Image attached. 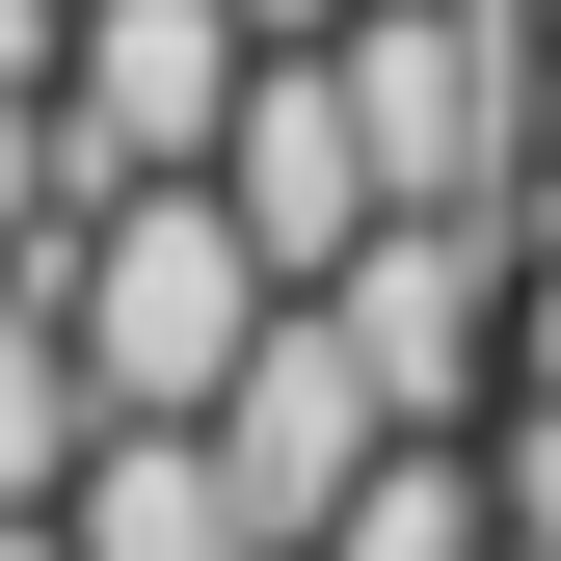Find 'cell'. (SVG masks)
Listing matches in <instances>:
<instances>
[{"instance_id": "cell-1", "label": "cell", "mask_w": 561, "mask_h": 561, "mask_svg": "<svg viewBox=\"0 0 561 561\" xmlns=\"http://www.w3.org/2000/svg\"><path fill=\"white\" fill-rule=\"evenodd\" d=\"M54 321H81V375H107V428H134V401H241V347L295 321V267H267V215H241L215 161H161V187H81Z\"/></svg>"}, {"instance_id": "cell-2", "label": "cell", "mask_w": 561, "mask_h": 561, "mask_svg": "<svg viewBox=\"0 0 561 561\" xmlns=\"http://www.w3.org/2000/svg\"><path fill=\"white\" fill-rule=\"evenodd\" d=\"M321 295H347V347L401 375V428H508V295H535L508 215H375Z\"/></svg>"}, {"instance_id": "cell-3", "label": "cell", "mask_w": 561, "mask_h": 561, "mask_svg": "<svg viewBox=\"0 0 561 561\" xmlns=\"http://www.w3.org/2000/svg\"><path fill=\"white\" fill-rule=\"evenodd\" d=\"M267 81V0H81V54H54V134H81V187H161L215 161Z\"/></svg>"}, {"instance_id": "cell-4", "label": "cell", "mask_w": 561, "mask_h": 561, "mask_svg": "<svg viewBox=\"0 0 561 561\" xmlns=\"http://www.w3.org/2000/svg\"><path fill=\"white\" fill-rule=\"evenodd\" d=\"M215 455H241V508L295 535V561H321L347 508H375V455H401V375L347 347V295H295V321L241 347V401H215Z\"/></svg>"}, {"instance_id": "cell-5", "label": "cell", "mask_w": 561, "mask_h": 561, "mask_svg": "<svg viewBox=\"0 0 561 561\" xmlns=\"http://www.w3.org/2000/svg\"><path fill=\"white\" fill-rule=\"evenodd\" d=\"M215 187L267 215V267H295V295H321V267L375 241V215H401V161H375V81H347V27H295V54L241 81V134H215Z\"/></svg>"}, {"instance_id": "cell-6", "label": "cell", "mask_w": 561, "mask_h": 561, "mask_svg": "<svg viewBox=\"0 0 561 561\" xmlns=\"http://www.w3.org/2000/svg\"><path fill=\"white\" fill-rule=\"evenodd\" d=\"M54 535H81V561H295V535L241 508V455H215V401H134V428H107L81 481H54Z\"/></svg>"}, {"instance_id": "cell-7", "label": "cell", "mask_w": 561, "mask_h": 561, "mask_svg": "<svg viewBox=\"0 0 561 561\" xmlns=\"http://www.w3.org/2000/svg\"><path fill=\"white\" fill-rule=\"evenodd\" d=\"M81 455H107V375H81V321H54V267H0V508H54Z\"/></svg>"}, {"instance_id": "cell-8", "label": "cell", "mask_w": 561, "mask_h": 561, "mask_svg": "<svg viewBox=\"0 0 561 561\" xmlns=\"http://www.w3.org/2000/svg\"><path fill=\"white\" fill-rule=\"evenodd\" d=\"M321 561H535V535H508V455H481V428H401L375 508H347Z\"/></svg>"}, {"instance_id": "cell-9", "label": "cell", "mask_w": 561, "mask_h": 561, "mask_svg": "<svg viewBox=\"0 0 561 561\" xmlns=\"http://www.w3.org/2000/svg\"><path fill=\"white\" fill-rule=\"evenodd\" d=\"M81 241V134H54V81H0V267Z\"/></svg>"}, {"instance_id": "cell-10", "label": "cell", "mask_w": 561, "mask_h": 561, "mask_svg": "<svg viewBox=\"0 0 561 561\" xmlns=\"http://www.w3.org/2000/svg\"><path fill=\"white\" fill-rule=\"evenodd\" d=\"M481 455H508V535L561 561V401H508V428H481Z\"/></svg>"}, {"instance_id": "cell-11", "label": "cell", "mask_w": 561, "mask_h": 561, "mask_svg": "<svg viewBox=\"0 0 561 561\" xmlns=\"http://www.w3.org/2000/svg\"><path fill=\"white\" fill-rule=\"evenodd\" d=\"M508 215L561 241V27H535V161H508Z\"/></svg>"}, {"instance_id": "cell-12", "label": "cell", "mask_w": 561, "mask_h": 561, "mask_svg": "<svg viewBox=\"0 0 561 561\" xmlns=\"http://www.w3.org/2000/svg\"><path fill=\"white\" fill-rule=\"evenodd\" d=\"M508 401H561V241H535V295H508Z\"/></svg>"}, {"instance_id": "cell-13", "label": "cell", "mask_w": 561, "mask_h": 561, "mask_svg": "<svg viewBox=\"0 0 561 561\" xmlns=\"http://www.w3.org/2000/svg\"><path fill=\"white\" fill-rule=\"evenodd\" d=\"M295 27H375V0H267V54H295Z\"/></svg>"}, {"instance_id": "cell-14", "label": "cell", "mask_w": 561, "mask_h": 561, "mask_svg": "<svg viewBox=\"0 0 561 561\" xmlns=\"http://www.w3.org/2000/svg\"><path fill=\"white\" fill-rule=\"evenodd\" d=\"M0 561H81V535H54V508H0Z\"/></svg>"}]
</instances>
